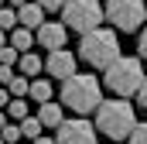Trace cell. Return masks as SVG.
<instances>
[{"label": "cell", "mask_w": 147, "mask_h": 144, "mask_svg": "<svg viewBox=\"0 0 147 144\" xmlns=\"http://www.w3.org/2000/svg\"><path fill=\"white\" fill-rule=\"evenodd\" d=\"M79 58H86L92 69H110L113 62L120 58V41H116V31L113 28H96L89 35H82L79 41Z\"/></svg>", "instance_id": "cell-3"}, {"label": "cell", "mask_w": 147, "mask_h": 144, "mask_svg": "<svg viewBox=\"0 0 147 144\" xmlns=\"http://www.w3.org/2000/svg\"><path fill=\"white\" fill-rule=\"evenodd\" d=\"M103 86L113 89V96H120V100L137 96V89L144 86V62H140V58H134V55H120L110 69H106Z\"/></svg>", "instance_id": "cell-4"}, {"label": "cell", "mask_w": 147, "mask_h": 144, "mask_svg": "<svg viewBox=\"0 0 147 144\" xmlns=\"http://www.w3.org/2000/svg\"><path fill=\"white\" fill-rule=\"evenodd\" d=\"M7 127V110H0V130Z\"/></svg>", "instance_id": "cell-29"}, {"label": "cell", "mask_w": 147, "mask_h": 144, "mask_svg": "<svg viewBox=\"0 0 147 144\" xmlns=\"http://www.w3.org/2000/svg\"><path fill=\"white\" fill-rule=\"evenodd\" d=\"M3 3H7V7H14V10H17V7H24V3H28V0H3Z\"/></svg>", "instance_id": "cell-27"}, {"label": "cell", "mask_w": 147, "mask_h": 144, "mask_svg": "<svg viewBox=\"0 0 147 144\" xmlns=\"http://www.w3.org/2000/svg\"><path fill=\"white\" fill-rule=\"evenodd\" d=\"M45 72L48 75H55V79H72L75 75V55L69 48H58V52H48V58H45Z\"/></svg>", "instance_id": "cell-9"}, {"label": "cell", "mask_w": 147, "mask_h": 144, "mask_svg": "<svg viewBox=\"0 0 147 144\" xmlns=\"http://www.w3.org/2000/svg\"><path fill=\"white\" fill-rule=\"evenodd\" d=\"M96 134H103V137H110V144H120L127 141L130 134H134V127H137V113H134V103L130 100H120V96H113V100H103L99 110H96Z\"/></svg>", "instance_id": "cell-1"}, {"label": "cell", "mask_w": 147, "mask_h": 144, "mask_svg": "<svg viewBox=\"0 0 147 144\" xmlns=\"http://www.w3.org/2000/svg\"><path fill=\"white\" fill-rule=\"evenodd\" d=\"M17 127H21V137H28V141H38V137H41V130H45L38 117H24Z\"/></svg>", "instance_id": "cell-15"}, {"label": "cell", "mask_w": 147, "mask_h": 144, "mask_svg": "<svg viewBox=\"0 0 147 144\" xmlns=\"http://www.w3.org/2000/svg\"><path fill=\"white\" fill-rule=\"evenodd\" d=\"M7 45L17 52V55H24V52H31V45H34V31H24V28H14L10 38H7Z\"/></svg>", "instance_id": "cell-14"}, {"label": "cell", "mask_w": 147, "mask_h": 144, "mask_svg": "<svg viewBox=\"0 0 147 144\" xmlns=\"http://www.w3.org/2000/svg\"><path fill=\"white\" fill-rule=\"evenodd\" d=\"M65 38H69V28H65L62 21H45V24L34 31V41L41 45V48H48V52L65 48Z\"/></svg>", "instance_id": "cell-8"}, {"label": "cell", "mask_w": 147, "mask_h": 144, "mask_svg": "<svg viewBox=\"0 0 147 144\" xmlns=\"http://www.w3.org/2000/svg\"><path fill=\"white\" fill-rule=\"evenodd\" d=\"M31 144H55V137H45V134H41V137H38V141H31Z\"/></svg>", "instance_id": "cell-28"}, {"label": "cell", "mask_w": 147, "mask_h": 144, "mask_svg": "<svg viewBox=\"0 0 147 144\" xmlns=\"http://www.w3.org/2000/svg\"><path fill=\"white\" fill-rule=\"evenodd\" d=\"M0 137H3V144H21V127L14 120H7V127L0 130Z\"/></svg>", "instance_id": "cell-19"}, {"label": "cell", "mask_w": 147, "mask_h": 144, "mask_svg": "<svg viewBox=\"0 0 147 144\" xmlns=\"http://www.w3.org/2000/svg\"><path fill=\"white\" fill-rule=\"evenodd\" d=\"M3 45H7V35H3V31H0V48H3Z\"/></svg>", "instance_id": "cell-30"}, {"label": "cell", "mask_w": 147, "mask_h": 144, "mask_svg": "<svg viewBox=\"0 0 147 144\" xmlns=\"http://www.w3.org/2000/svg\"><path fill=\"white\" fill-rule=\"evenodd\" d=\"M14 28H17V10L3 3V7H0V31H3V35H10Z\"/></svg>", "instance_id": "cell-18"}, {"label": "cell", "mask_w": 147, "mask_h": 144, "mask_svg": "<svg viewBox=\"0 0 147 144\" xmlns=\"http://www.w3.org/2000/svg\"><path fill=\"white\" fill-rule=\"evenodd\" d=\"M103 103V82L89 72H75L62 82V107H69L75 117H89Z\"/></svg>", "instance_id": "cell-2"}, {"label": "cell", "mask_w": 147, "mask_h": 144, "mask_svg": "<svg viewBox=\"0 0 147 144\" xmlns=\"http://www.w3.org/2000/svg\"><path fill=\"white\" fill-rule=\"evenodd\" d=\"M0 144H3V137H0Z\"/></svg>", "instance_id": "cell-32"}, {"label": "cell", "mask_w": 147, "mask_h": 144, "mask_svg": "<svg viewBox=\"0 0 147 144\" xmlns=\"http://www.w3.org/2000/svg\"><path fill=\"white\" fill-rule=\"evenodd\" d=\"M103 3L99 0H65L62 7V24L69 31H79V35H89L96 28H103Z\"/></svg>", "instance_id": "cell-5"}, {"label": "cell", "mask_w": 147, "mask_h": 144, "mask_svg": "<svg viewBox=\"0 0 147 144\" xmlns=\"http://www.w3.org/2000/svg\"><path fill=\"white\" fill-rule=\"evenodd\" d=\"M24 117H31V110H28V100H10V103H7V120L21 124Z\"/></svg>", "instance_id": "cell-16"}, {"label": "cell", "mask_w": 147, "mask_h": 144, "mask_svg": "<svg viewBox=\"0 0 147 144\" xmlns=\"http://www.w3.org/2000/svg\"><path fill=\"white\" fill-rule=\"evenodd\" d=\"M103 17L113 24V31H140V24L147 21V3L144 0H106L103 3Z\"/></svg>", "instance_id": "cell-6"}, {"label": "cell", "mask_w": 147, "mask_h": 144, "mask_svg": "<svg viewBox=\"0 0 147 144\" xmlns=\"http://www.w3.org/2000/svg\"><path fill=\"white\" fill-rule=\"evenodd\" d=\"M14 75H17V72H14V69H7V65H0V86H3V89H7V86H10V79H14Z\"/></svg>", "instance_id": "cell-24"}, {"label": "cell", "mask_w": 147, "mask_h": 144, "mask_svg": "<svg viewBox=\"0 0 147 144\" xmlns=\"http://www.w3.org/2000/svg\"><path fill=\"white\" fill-rule=\"evenodd\" d=\"M7 103H10V93H7V89L0 86V110H7Z\"/></svg>", "instance_id": "cell-26"}, {"label": "cell", "mask_w": 147, "mask_h": 144, "mask_svg": "<svg viewBox=\"0 0 147 144\" xmlns=\"http://www.w3.org/2000/svg\"><path fill=\"white\" fill-rule=\"evenodd\" d=\"M137 58H140V62H147V28L140 31V38H137Z\"/></svg>", "instance_id": "cell-22"}, {"label": "cell", "mask_w": 147, "mask_h": 144, "mask_svg": "<svg viewBox=\"0 0 147 144\" xmlns=\"http://www.w3.org/2000/svg\"><path fill=\"white\" fill-rule=\"evenodd\" d=\"M144 3H147V0H144Z\"/></svg>", "instance_id": "cell-33"}, {"label": "cell", "mask_w": 147, "mask_h": 144, "mask_svg": "<svg viewBox=\"0 0 147 144\" xmlns=\"http://www.w3.org/2000/svg\"><path fill=\"white\" fill-rule=\"evenodd\" d=\"M17 58H21V55H17V52H14L10 45H3V48H0V65H7V69H14V65H17Z\"/></svg>", "instance_id": "cell-20"}, {"label": "cell", "mask_w": 147, "mask_h": 144, "mask_svg": "<svg viewBox=\"0 0 147 144\" xmlns=\"http://www.w3.org/2000/svg\"><path fill=\"white\" fill-rule=\"evenodd\" d=\"M28 86H31V79H24V75H14V79H10V86H7L10 100H28Z\"/></svg>", "instance_id": "cell-17"}, {"label": "cell", "mask_w": 147, "mask_h": 144, "mask_svg": "<svg viewBox=\"0 0 147 144\" xmlns=\"http://www.w3.org/2000/svg\"><path fill=\"white\" fill-rule=\"evenodd\" d=\"M34 3L45 10V14H48V10H62V7H65V0H34Z\"/></svg>", "instance_id": "cell-23"}, {"label": "cell", "mask_w": 147, "mask_h": 144, "mask_svg": "<svg viewBox=\"0 0 147 144\" xmlns=\"http://www.w3.org/2000/svg\"><path fill=\"white\" fill-rule=\"evenodd\" d=\"M45 24V10L38 7L34 0H28L24 7H17V28H24V31H38Z\"/></svg>", "instance_id": "cell-10"}, {"label": "cell", "mask_w": 147, "mask_h": 144, "mask_svg": "<svg viewBox=\"0 0 147 144\" xmlns=\"http://www.w3.org/2000/svg\"><path fill=\"white\" fill-rule=\"evenodd\" d=\"M38 120H41V127H48V130H58L62 127V120H65V107L62 103H41V110H38Z\"/></svg>", "instance_id": "cell-11"}, {"label": "cell", "mask_w": 147, "mask_h": 144, "mask_svg": "<svg viewBox=\"0 0 147 144\" xmlns=\"http://www.w3.org/2000/svg\"><path fill=\"white\" fill-rule=\"evenodd\" d=\"M137 103H140V107L147 110V75H144V86L137 89Z\"/></svg>", "instance_id": "cell-25"}, {"label": "cell", "mask_w": 147, "mask_h": 144, "mask_svg": "<svg viewBox=\"0 0 147 144\" xmlns=\"http://www.w3.org/2000/svg\"><path fill=\"white\" fill-rule=\"evenodd\" d=\"M38 72H45V58H41V55H34V52H24V55L17 58V75L34 79Z\"/></svg>", "instance_id": "cell-12"}, {"label": "cell", "mask_w": 147, "mask_h": 144, "mask_svg": "<svg viewBox=\"0 0 147 144\" xmlns=\"http://www.w3.org/2000/svg\"><path fill=\"white\" fill-rule=\"evenodd\" d=\"M96 124L89 117H72L62 120V127L55 130V144H96Z\"/></svg>", "instance_id": "cell-7"}, {"label": "cell", "mask_w": 147, "mask_h": 144, "mask_svg": "<svg viewBox=\"0 0 147 144\" xmlns=\"http://www.w3.org/2000/svg\"><path fill=\"white\" fill-rule=\"evenodd\" d=\"M127 144H147V120H144V124H137V127H134V134L127 137Z\"/></svg>", "instance_id": "cell-21"}, {"label": "cell", "mask_w": 147, "mask_h": 144, "mask_svg": "<svg viewBox=\"0 0 147 144\" xmlns=\"http://www.w3.org/2000/svg\"><path fill=\"white\" fill-rule=\"evenodd\" d=\"M0 7H3V0H0Z\"/></svg>", "instance_id": "cell-31"}, {"label": "cell", "mask_w": 147, "mask_h": 144, "mask_svg": "<svg viewBox=\"0 0 147 144\" xmlns=\"http://www.w3.org/2000/svg\"><path fill=\"white\" fill-rule=\"evenodd\" d=\"M51 96H55V89H51V82L48 79H31V86H28V100L31 103H51Z\"/></svg>", "instance_id": "cell-13"}]
</instances>
